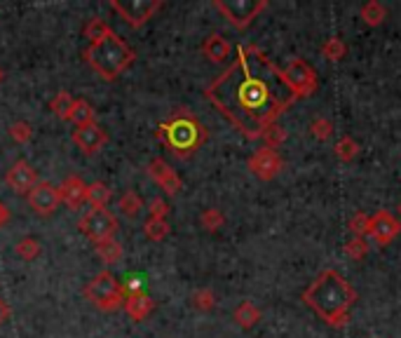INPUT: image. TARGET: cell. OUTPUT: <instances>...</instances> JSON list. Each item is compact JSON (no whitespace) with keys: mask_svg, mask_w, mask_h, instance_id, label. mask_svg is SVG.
Segmentation results:
<instances>
[{"mask_svg":"<svg viewBox=\"0 0 401 338\" xmlns=\"http://www.w3.org/2000/svg\"><path fill=\"white\" fill-rule=\"evenodd\" d=\"M204 94L246 139H260L296 102L284 73L253 45L237 48L235 61L204 89Z\"/></svg>","mask_w":401,"mask_h":338,"instance_id":"1","label":"cell"},{"mask_svg":"<svg viewBox=\"0 0 401 338\" xmlns=\"http://www.w3.org/2000/svg\"><path fill=\"white\" fill-rule=\"evenodd\" d=\"M303 301L326 325L341 329L350 322V308L357 301V291L338 271H324L310 287L305 289Z\"/></svg>","mask_w":401,"mask_h":338,"instance_id":"2","label":"cell"},{"mask_svg":"<svg viewBox=\"0 0 401 338\" xmlns=\"http://www.w3.org/2000/svg\"><path fill=\"white\" fill-rule=\"evenodd\" d=\"M158 136L167 148H172L176 158H190L207 141V129L190 111H179L167 122H162Z\"/></svg>","mask_w":401,"mask_h":338,"instance_id":"3","label":"cell"},{"mask_svg":"<svg viewBox=\"0 0 401 338\" xmlns=\"http://www.w3.org/2000/svg\"><path fill=\"white\" fill-rule=\"evenodd\" d=\"M82 57L97 75H101L104 80H115L118 75H122L132 66L134 50L129 48L120 36L111 33L108 38H104L101 43L89 45V48L82 52Z\"/></svg>","mask_w":401,"mask_h":338,"instance_id":"4","label":"cell"},{"mask_svg":"<svg viewBox=\"0 0 401 338\" xmlns=\"http://www.w3.org/2000/svg\"><path fill=\"white\" fill-rule=\"evenodd\" d=\"M84 298L94 305V308L111 312L122 308L125 303V291H122V284L115 280V275L111 271H101L97 273L87 284H84Z\"/></svg>","mask_w":401,"mask_h":338,"instance_id":"5","label":"cell"},{"mask_svg":"<svg viewBox=\"0 0 401 338\" xmlns=\"http://www.w3.org/2000/svg\"><path fill=\"white\" fill-rule=\"evenodd\" d=\"M80 233L92 242H104L111 240L118 233V219L113 217V212H108L106 207H99V209H89L84 217L78 221Z\"/></svg>","mask_w":401,"mask_h":338,"instance_id":"6","label":"cell"},{"mask_svg":"<svg viewBox=\"0 0 401 338\" xmlns=\"http://www.w3.org/2000/svg\"><path fill=\"white\" fill-rule=\"evenodd\" d=\"M214 7L223 12V17L235 28H246L265 10L268 3L265 0H216Z\"/></svg>","mask_w":401,"mask_h":338,"instance_id":"7","label":"cell"},{"mask_svg":"<svg viewBox=\"0 0 401 338\" xmlns=\"http://www.w3.org/2000/svg\"><path fill=\"white\" fill-rule=\"evenodd\" d=\"M111 7L132 28H141L155 17V12L162 7V0H111Z\"/></svg>","mask_w":401,"mask_h":338,"instance_id":"8","label":"cell"},{"mask_svg":"<svg viewBox=\"0 0 401 338\" xmlns=\"http://www.w3.org/2000/svg\"><path fill=\"white\" fill-rule=\"evenodd\" d=\"M284 78H287L289 87L294 89L296 99H305V97H312L317 92V73L314 68L307 64L305 59H294L291 64L284 68Z\"/></svg>","mask_w":401,"mask_h":338,"instance_id":"9","label":"cell"},{"mask_svg":"<svg viewBox=\"0 0 401 338\" xmlns=\"http://www.w3.org/2000/svg\"><path fill=\"white\" fill-rule=\"evenodd\" d=\"M26 200H28V207L38 217H50V214L57 212V207L61 202L57 186H52L50 181H38L35 186L28 190Z\"/></svg>","mask_w":401,"mask_h":338,"instance_id":"10","label":"cell"},{"mask_svg":"<svg viewBox=\"0 0 401 338\" xmlns=\"http://www.w3.org/2000/svg\"><path fill=\"white\" fill-rule=\"evenodd\" d=\"M401 233V221L397 217H392L390 212H378L368 219V230L366 235L371 237L373 242H378L380 247L390 244L395 237Z\"/></svg>","mask_w":401,"mask_h":338,"instance_id":"11","label":"cell"},{"mask_svg":"<svg viewBox=\"0 0 401 338\" xmlns=\"http://www.w3.org/2000/svg\"><path fill=\"white\" fill-rule=\"evenodd\" d=\"M249 172L253 176H258L260 181H273L277 174L282 172V158L280 153L273 148H258L249 158Z\"/></svg>","mask_w":401,"mask_h":338,"instance_id":"12","label":"cell"},{"mask_svg":"<svg viewBox=\"0 0 401 338\" xmlns=\"http://www.w3.org/2000/svg\"><path fill=\"white\" fill-rule=\"evenodd\" d=\"M148 176L158 183L162 190H165L167 195H179V193H181V188H183L181 176L176 174L174 169L169 167L162 158L150 160V165H148Z\"/></svg>","mask_w":401,"mask_h":338,"instance_id":"13","label":"cell"},{"mask_svg":"<svg viewBox=\"0 0 401 338\" xmlns=\"http://www.w3.org/2000/svg\"><path fill=\"white\" fill-rule=\"evenodd\" d=\"M5 181H7V186L14 190V193H19V195L26 193L28 195V190L38 183V176H35V169L31 167L26 160H17V163L7 169Z\"/></svg>","mask_w":401,"mask_h":338,"instance_id":"14","label":"cell"},{"mask_svg":"<svg viewBox=\"0 0 401 338\" xmlns=\"http://www.w3.org/2000/svg\"><path fill=\"white\" fill-rule=\"evenodd\" d=\"M57 190H59V200L68 207V209H78L84 200H87V183H84L82 176H78V174L66 176V179L57 186Z\"/></svg>","mask_w":401,"mask_h":338,"instance_id":"15","label":"cell"},{"mask_svg":"<svg viewBox=\"0 0 401 338\" xmlns=\"http://www.w3.org/2000/svg\"><path fill=\"white\" fill-rule=\"evenodd\" d=\"M73 143L84 153V156H92V153H99L106 143V132L97 125H84V127H75L73 132Z\"/></svg>","mask_w":401,"mask_h":338,"instance_id":"16","label":"cell"},{"mask_svg":"<svg viewBox=\"0 0 401 338\" xmlns=\"http://www.w3.org/2000/svg\"><path fill=\"white\" fill-rule=\"evenodd\" d=\"M122 308H125V312L134 322H143L153 312V308H155V303H153L150 294H145L143 289H136V291L125 294V303H122Z\"/></svg>","mask_w":401,"mask_h":338,"instance_id":"17","label":"cell"},{"mask_svg":"<svg viewBox=\"0 0 401 338\" xmlns=\"http://www.w3.org/2000/svg\"><path fill=\"white\" fill-rule=\"evenodd\" d=\"M230 52H233L230 43L219 33H212L202 45V55L209 61H214V64H223V61L230 57Z\"/></svg>","mask_w":401,"mask_h":338,"instance_id":"18","label":"cell"},{"mask_svg":"<svg viewBox=\"0 0 401 338\" xmlns=\"http://www.w3.org/2000/svg\"><path fill=\"white\" fill-rule=\"evenodd\" d=\"M97 254H99V258H101L104 263L115 266V263H120L122 256H125V247H122L115 237H111V240L97 242Z\"/></svg>","mask_w":401,"mask_h":338,"instance_id":"19","label":"cell"},{"mask_svg":"<svg viewBox=\"0 0 401 338\" xmlns=\"http://www.w3.org/2000/svg\"><path fill=\"white\" fill-rule=\"evenodd\" d=\"M233 317H235V322H237V325H240L242 329H253V327L258 325V320H260V310H258L251 301H242V303L235 308Z\"/></svg>","mask_w":401,"mask_h":338,"instance_id":"20","label":"cell"},{"mask_svg":"<svg viewBox=\"0 0 401 338\" xmlns=\"http://www.w3.org/2000/svg\"><path fill=\"white\" fill-rule=\"evenodd\" d=\"M71 122H75V127H84V125H94L97 122V111L94 106L84 99H78L73 104V111H71Z\"/></svg>","mask_w":401,"mask_h":338,"instance_id":"21","label":"cell"},{"mask_svg":"<svg viewBox=\"0 0 401 338\" xmlns=\"http://www.w3.org/2000/svg\"><path fill=\"white\" fill-rule=\"evenodd\" d=\"M108 200H111V188L106 186L104 181H94V183H87V202L92 209H99V207H106Z\"/></svg>","mask_w":401,"mask_h":338,"instance_id":"22","label":"cell"},{"mask_svg":"<svg viewBox=\"0 0 401 338\" xmlns=\"http://www.w3.org/2000/svg\"><path fill=\"white\" fill-rule=\"evenodd\" d=\"M73 104H75V99L68 94L66 89H61V92H57V94H54V99L50 102V111L57 115V118H61V120H71Z\"/></svg>","mask_w":401,"mask_h":338,"instance_id":"23","label":"cell"},{"mask_svg":"<svg viewBox=\"0 0 401 338\" xmlns=\"http://www.w3.org/2000/svg\"><path fill=\"white\" fill-rule=\"evenodd\" d=\"M40 251H43L40 240H38V237H33V235L21 237V240L14 244V254H17L19 258H24V261L38 258V256H40Z\"/></svg>","mask_w":401,"mask_h":338,"instance_id":"24","label":"cell"},{"mask_svg":"<svg viewBox=\"0 0 401 338\" xmlns=\"http://www.w3.org/2000/svg\"><path fill=\"white\" fill-rule=\"evenodd\" d=\"M143 235L148 237L153 242H162L165 237L169 235V224L167 219H155V217H148L143 221Z\"/></svg>","mask_w":401,"mask_h":338,"instance_id":"25","label":"cell"},{"mask_svg":"<svg viewBox=\"0 0 401 338\" xmlns=\"http://www.w3.org/2000/svg\"><path fill=\"white\" fill-rule=\"evenodd\" d=\"M82 33H84V38H87V40H89V45H97V43H101L104 38L111 36L113 31L108 28V24H106L104 19H97V17H94V19H89L87 24H84V31H82Z\"/></svg>","mask_w":401,"mask_h":338,"instance_id":"26","label":"cell"},{"mask_svg":"<svg viewBox=\"0 0 401 338\" xmlns=\"http://www.w3.org/2000/svg\"><path fill=\"white\" fill-rule=\"evenodd\" d=\"M359 14H361V19H364L368 26H380L385 21V17H388V10H385L378 0H368V3L361 7Z\"/></svg>","mask_w":401,"mask_h":338,"instance_id":"27","label":"cell"},{"mask_svg":"<svg viewBox=\"0 0 401 338\" xmlns=\"http://www.w3.org/2000/svg\"><path fill=\"white\" fill-rule=\"evenodd\" d=\"M118 207H120V212L125 214V217L134 219L136 214L143 209V200H141V195L136 193V190H127V193H122V197L118 200Z\"/></svg>","mask_w":401,"mask_h":338,"instance_id":"28","label":"cell"},{"mask_svg":"<svg viewBox=\"0 0 401 338\" xmlns=\"http://www.w3.org/2000/svg\"><path fill=\"white\" fill-rule=\"evenodd\" d=\"M199 224H202L204 230H209V233H216L223 224H226V217H223L221 209H216V207H209V209H204L199 214Z\"/></svg>","mask_w":401,"mask_h":338,"instance_id":"29","label":"cell"},{"mask_svg":"<svg viewBox=\"0 0 401 338\" xmlns=\"http://www.w3.org/2000/svg\"><path fill=\"white\" fill-rule=\"evenodd\" d=\"M357 153H359V146L352 136H343V139L336 143V156L341 163H352V160L357 158Z\"/></svg>","mask_w":401,"mask_h":338,"instance_id":"30","label":"cell"},{"mask_svg":"<svg viewBox=\"0 0 401 338\" xmlns=\"http://www.w3.org/2000/svg\"><path fill=\"white\" fill-rule=\"evenodd\" d=\"M345 52H348V48H345V43L341 38H329V43H324V48H322V55L331 61H341L345 57Z\"/></svg>","mask_w":401,"mask_h":338,"instance_id":"31","label":"cell"},{"mask_svg":"<svg viewBox=\"0 0 401 338\" xmlns=\"http://www.w3.org/2000/svg\"><path fill=\"white\" fill-rule=\"evenodd\" d=\"M10 136L17 143H28L31 139H33V127H31L26 120L12 122V125H10Z\"/></svg>","mask_w":401,"mask_h":338,"instance_id":"32","label":"cell"},{"mask_svg":"<svg viewBox=\"0 0 401 338\" xmlns=\"http://www.w3.org/2000/svg\"><path fill=\"white\" fill-rule=\"evenodd\" d=\"M192 305H195L197 310H212L214 305H216V296H214V291L212 289H197L195 294H192Z\"/></svg>","mask_w":401,"mask_h":338,"instance_id":"33","label":"cell"},{"mask_svg":"<svg viewBox=\"0 0 401 338\" xmlns=\"http://www.w3.org/2000/svg\"><path fill=\"white\" fill-rule=\"evenodd\" d=\"M345 254H348L350 258L354 261H361L368 254V247H366V240L364 237H354L348 244H345Z\"/></svg>","mask_w":401,"mask_h":338,"instance_id":"34","label":"cell"},{"mask_svg":"<svg viewBox=\"0 0 401 338\" xmlns=\"http://www.w3.org/2000/svg\"><path fill=\"white\" fill-rule=\"evenodd\" d=\"M260 139L265 141V148H273L277 151V146H280L284 139H287V134H284V129L280 125H273L270 129H265V134L260 136Z\"/></svg>","mask_w":401,"mask_h":338,"instance_id":"35","label":"cell"},{"mask_svg":"<svg viewBox=\"0 0 401 338\" xmlns=\"http://www.w3.org/2000/svg\"><path fill=\"white\" fill-rule=\"evenodd\" d=\"M312 134L317 136L319 141H326L331 134H334V125H331V122L326 120V118H317L312 122Z\"/></svg>","mask_w":401,"mask_h":338,"instance_id":"36","label":"cell"},{"mask_svg":"<svg viewBox=\"0 0 401 338\" xmlns=\"http://www.w3.org/2000/svg\"><path fill=\"white\" fill-rule=\"evenodd\" d=\"M368 219L371 217H366V214H354L352 221H350V230L354 233V237H366V230H368Z\"/></svg>","mask_w":401,"mask_h":338,"instance_id":"37","label":"cell"},{"mask_svg":"<svg viewBox=\"0 0 401 338\" xmlns=\"http://www.w3.org/2000/svg\"><path fill=\"white\" fill-rule=\"evenodd\" d=\"M169 214V205L165 197H153L150 205H148V217H155V219H167Z\"/></svg>","mask_w":401,"mask_h":338,"instance_id":"38","label":"cell"},{"mask_svg":"<svg viewBox=\"0 0 401 338\" xmlns=\"http://www.w3.org/2000/svg\"><path fill=\"white\" fill-rule=\"evenodd\" d=\"M10 317H12V308L3 301V298H0V325H5Z\"/></svg>","mask_w":401,"mask_h":338,"instance_id":"39","label":"cell"},{"mask_svg":"<svg viewBox=\"0 0 401 338\" xmlns=\"http://www.w3.org/2000/svg\"><path fill=\"white\" fill-rule=\"evenodd\" d=\"M10 217H12V214H10V207H7V205L3 202V200H0V228L7 226V221H10Z\"/></svg>","mask_w":401,"mask_h":338,"instance_id":"40","label":"cell"},{"mask_svg":"<svg viewBox=\"0 0 401 338\" xmlns=\"http://www.w3.org/2000/svg\"><path fill=\"white\" fill-rule=\"evenodd\" d=\"M3 78H5V73H3V68H0V82H3Z\"/></svg>","mask_w":401,"mask_h":338,"instance_id":"41","label":"cell"},{"mask_svg":"<svg viewBox=\"0 0 401 338\" xmlns=\"http://www.w3.org/2000/svg\"><path fill=\"white\" fill-rule=\"evenodd\" d=\"M399 214H401V205H399Z\"/></svg>","mask_w":401,"mask_h":338,"instance_id":"42","label":"cell"}]
</instances>
